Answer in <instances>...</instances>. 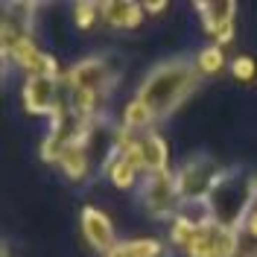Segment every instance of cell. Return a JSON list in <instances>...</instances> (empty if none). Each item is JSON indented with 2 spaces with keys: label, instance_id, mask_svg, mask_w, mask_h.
I'll return each mask as SVG.
<instances>
[{
  "label": "cell",
  "instance_id": "12",
  "mask_svg": "<svg viewBox=\"0 0 257 257\" xmlns=\"http://www.w3.org/2000/svg\"><path fill=\"white\" fill-rule=\"evenodd\" d=\"M59 167L70 181H85L91 176V149L88 146H67L59 158Z\"/></svg>",
  "mask_w": 257,
  "mask_h": 257
},
{
  "label": "cell",
  "instance_id": "2",
  "mask_svg": "<svg viewBox=\"0 0 257 257\" xmlns=\"http://www.w3.org/2000/svg\"><path fill=\"white\" fill-rule=\"evenodd\" d=\"M251 196H254V178L245 176L240 167H222L208 196L213 213H216V222L228 225V228H240L251 208Z\"/></svg>",
  "mask_w": 257,
  "mask_h": 257
},
{
  "label": "cell",
  "instance_id": "7",
  "mask_svg": "<svg viewBox=\"0 0 257 257\" xmlns=\"http://www.w3.org/2000/svg\"><path fill=\"white\" fill-rule=\"evenodd\" d=\"M62 79H47V76H30L24 82V108L32 117H53L64 105Z\"/></svg>",
  "mask_w": 257,
  "mask_h": 257
},
{
  "label": "cell",
  "instance_id": "13",
  "mask_svg": "<svg viewBox=\"0 0 257 257\" xmlns=\"http://www.w3.org/2000/svg\"><path fill=\"white\" fill-rule=\"evenodd\" d=\"M193 62H196L202 76H213V73H219L225 67V50L219 44H208V47H202L193 56Z\"/></svg>",
  "mask_w": 257,
  "mask_h": 257
},
{
  "label": "cell",
  "instance_id": "18",
  "mask_svg": "<svg viewBox=\"0 0 257 257\" xmlns=\"http://www.w3.org/2000/svg\"><path fill=\"white\" fill-rule=\"evenodd\" d=\"M105 257H132V254H128L126 248H123V240H120V245H117V248H114L111 254H105Z\"/></svg>",
  "mask_w": 257,
  "mask_h": 257
},
{
  "label": "cell",
  "instance_id": "3",
  "mask_svg": "<svg viewBox=\"0 0 257 257\" xmlns=\"http://www.w3.org/2000/svg\"><path fill=\"white\" fill-rule=\"evenodd\" d=\"M114 146L138 164V170L144 176H155V173H170V146L161 138L155 128L149 132H128V128L117 126L114 128Z\"/></svg>",
  "mask_w": 257,
  "mask_h": 257
},
{
  "label": "cell",
  "instance_id": "9",
  "mask_svg": "<svg viewBox=\"0 0 257 257\" xmlns=\"http://www.w3.org/2000/svg\"><path fill=\"white\" fill-rule=\"evenodd\" d=\"M79 228H82V234H85V240H88V245H91L94 251H99L102 257L111 254L114 248L120 245V237H117V231H114V222L99 208H94V205H85V208H82Z\"/></svg>",
  "mask_w": 257,
  "mask_h": 257
},
{
  "label": "cell",
  "instance_id": "19",
  "mask_svg": "<svg viewBox=\"0 0 257 257\" xmlns=\"http://www.w3.org/2000/svg\"><path fill=\"white\" fill-rule=\"evenodd\" d=\"M248 213H257V178H254V196H251V208H248Z\"/></svg>",
  "mask_w": 257,
  "mask_h": 257
},
{
  "label": "cell",
  "instance_id": "15",
  "mask_svg": "<svg viewBox=\"0 0 257 257\" xmlns=\"http://www.w3.org/2000/svg\"><path fill=\"white\" fill-rule=\"evenodd\" d=\"M96 21H99V3L82 0V3L73 6V24L79 30H91V27H96Z\"/></svg>",
  "mask_w": 257,
  "mask_h": 257
},
{
  "label": "cell",
  "instance_id": "1",
  "mask_svg": "<svg viewBox=\"0 0 257 257\" xmlns=\"http://www.w3.org/2000/svg\"><path fill=\"white\" fill-rule=\"evenodd\" d=\"M199 82H202V73L190 56H173L149 67V73L135 91V99H141L158 123L196 94Z\"/></svg>",
  "mask_w": 257,
  "mask_h": 257
},
{
  "label": "cell",
  "instance_id": "6",
  "mask_svg": "<svg viewBox=\"0 0 257 257\" xmlns=\"http://www.w3.org/2000/svg\"><path fill=\"white\" fill-rule=\"evenodd\" d=\"M222 167H216V161L210 155H193L181 164V170L176 173V187L181 193V199H205L210 196V187L219 176Z\"/></svg>",
  "mask_w": 257,
  "mask_h": 257
},
{
  "label": "cell",
  "instance_id": "8",
  "mask_svg": "<svg viewBox=\"0 0 257 257\" xmlns=\"http://www.w3.org/2000/svg\"><path fill=\"white\" fill-rule=\"evenodd\" d=\"M196 15L202 18V27H205V32L213 38V44L225 47V44L234 38L237 3H231V0H216V3L199 0V3H196Z\"/></svg>",
  "mask_w": 257,
  "mask_h": 257
},
{
  "label": "cell",
  "instance_id": "16",
  "mask_svg": "<svg viewBox=\"0 0 257 257\" xmlns=\"http://www.w3.org/2000/svg\"><path fill=\"white\" fill-rule=\"evenodd\" d=\"M231 73H234V79H240V82H251L257 76V62L251 56H237L231 62Z\"/></svg>",
  "mask_w": 257,
  "mask_h": 257
},
{
  "label": "cell",
  "instance_id": "4",
  "mask_svg": "<svg viewBox=\"0 0 257 257\" xmlns=\"http://www.w3.org/2000/svg\"><path fill=\"white\" fill-rule=\"evenodd\" d=\"M184 257H240V228H228L222 222H210L205 228H193Z\"/></svg>",
  "mask_w": 257,
  "mask_h": 257
},
{
  "label": "cell",
  "instance_id": "17",
  "mask_svg": "<svg viewBox=\"0 0 257 257\" xmlns=\"http://www.w3.org/2000/svg\"><path fill=\"white\" fill-rule=\"evenodd\" d=\"M164 9H167V3H164V0H149V3H144L146 15H158V12H164Z\"/></svg>",
  "mask_w": 257,
  "mask_h": 257
},
{
  "label": "cell",
  "instance_id": "20",
  "mask_svg": "<svg viewBox=\"0 0 257 257\" xmlns=\"http://www.w3.org/2000/svg\"><path fill=\"white\" fill-rule=\"evenodd\" d=\"M254 257H257V254H254Z\"/></svg>",
  "mask_w": 257,
  "mask_h": 257
},
{
  "label": "cell",
  "instance_id": "11",
  "mask_svg": "<svg viewBox=\"0 0 257 257\" xmlns=\"http://www.w3.org/2000/svg\"><path fill=\"white\" fill-rule=\"evenodd\" d=\"M144 3L132 0H105L99 3V21L111 30H138L144 24Z\"/></svg>",
  "mask_w": 257,
  "mask_h": 257
},
{
  "label": "cell",
  "instance_id": "10",
  "mask_svg": "<svg viewBox=\"0 0 257 257\" xmlns=\"http://www.w3.org/2000/svg\"><path fill=\"white\" fill-rule=\"evenodd\" d=\"M99 173L108 178L114 187H120V190H132V187H138L141 178H144V173L138 170V164H135L132 158H126L114 144H111V149H108V155L102 158V164H99Z\"/></svg>",
  "mask_w": 257,
  "mask_h": 257
},
{
  "label": "cell",
  "instance_id": "14",
  "mask_svg": "<svg viewBox=\"0 0 257 257\" xmlns=\"http://www.w3.org/2000/svg\"><path fill=\"white\" fill-rule=\"evenodd\" d=\"M123 248H126L132 257H161L167 251V245L155 237H132V240H123Z\"/></svg>",
  "mask_w": 257,
  "mask_h": 257
},
{
  "label": "cell",
  "instance_id": "5",
  "mask_svg": "<svg viewBox=\"0 0 257 257\" xmlns=\"http://www.w3.org/2000/svg\"><path fill=\"white\" fill-rule=\"evenodd\" d=\"M141 193V205L146 208L149 216L155 219H176L178 205H181V193L176 187V173H155V176H144L138 184Z\"/></svg>",
  "mask_w": 257,
  "mask_h": 257
}]
</instances>
